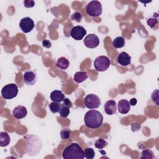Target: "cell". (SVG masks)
Returning <instances> with one entry per match:
<instances>
[{
    "label": "cell",
    "instance_id": "cell-26",
    "mask_svg": "<svg viewBox=\"0 0 159 159\" xmlns=\"http://www.w3.org/2000/svg\"><path fill=\"white\" fill-rule=\"evenodd\" d=\"M82 18H83L82 14L80 12H78V11L75 12L71 16V19L76 22H80L82 20Z\"/></svg>",
    "mask_w": 159,
    "mask_h": 159
},
{
    "label": "cell",
    "instance_id": "cell-24",
    "mask_svg": "<svg viewBox=\"0 0 159 159\" xmlns=\"http://www.w3.org/2000/svg\"><path fill=\"white\" fill-rule=\"evenodd\" d=\"M108 145V142L102 139H98L96 142H94V146L96 148L98 149H102L107 147Z\"/></svg>",
    "mask_w": 159,
    "mask_h": 159
},
{
    "label": "cell",
    "instance_id": "cell-3",
    "mask_svg": "<svg viewBox=\"0 0 159 159\" xmlns=\"http://www.w3.org/2000/svg\"><path fill=\"white\" fill-rule=\"evenodd\" d=\"M102 5L98 1H90L86 7V12L91 17H98L102 13Z\"/></svg>",
    "mask_w": 159,
    "mask_h": 159
},
{
    "label": "cell",
    "instance_id": "cell-5",
    "mask_svg": "<svg viewBox=\"0 0 159 159\" xmlns=\"http://www.w3.org/2000/svg\"><path fill=\"white\" fill-rule=\"evenodd\" d=\"M111 65L109 58L106 56H99L94 61V66L98 71H104L107 70Z\"/></svg>",
    "mask_w": 159,
    "mask_h": 159
},
{
    "label": "cell",
    "instance_id": "cell-28",
    "mask_svg": "<svg viewBox=\"0 0 159 159\" xmlns=\"http://www.w3.org/2000/svg\"><path fill=\"white\" fill-rule=\"evenodd\" d=\"M157 22H158V20L154 18H150L147 20V24L151 28H153L154 26L157 24Z\"/></svg>",
    "mask_w": 159,
    "mask_h": 159
},
{
    "label": "cell",
    "instance_id": "cell-18",
    "mask_svg": "<svg viewBox=\"0 0 159 159\" xmlns=\"http://www.w3.org/2000/svg\"><path fill=\"white\" fill-rule=\"evenodd\" d=\"M11 141V138L9 134L5 132H0V146L2 147L7 146Z\"/></svg>",
    "mask_w": 159,
    "mask_h": 159
},
{
    "label": "cell",
    "instance_id": "cell-10",
    "mask_svg": "<svg viewBox=\"0 0 159 159\" xmlns=\"http://www.w3.org/2000/svg\"><path fill=\"white\" fill-rule=\"evenodd\" d=\"M37 79V75L34 70L26 71L24 74V82L28 86L34 85Z\"/></svg>",
    "mask_w": 159,
    "mask_h": 159
},
{
    "label": "cell",
    "instance_id": "cell-4",
    "mask_svg": "<svg viewBox=\"0 0 159 159\" xmlns=\"http://www.w3.org/2000/svg\"><path fill=\"white\" fill-rule=\"evenodd\" d=\"M18 94V88L17 84L11 83L5 85L2 90L1 94L3 98L6 99H11L17 96Z\"/></svg>",
    "mask_w": 159,
    "mask_h": 159
},
{
    "label": "cell",
    "instance_id": "cell-21",
    "mask_svg": "<svg viewBox=\"0 0 159 159\" xmlns=\"http://www.w3.org/2000/svg\"><path fill=\"white\" fill-rule=\"evenodd\" d=\"M59 114L61 117H67L70 113V108L66 106H65L63 104H61L60 110H59Z\"/></svg>",
    "mask_w": 159,
    "mask_h": 159
},
{
    "label": "cell",
    "instance_id": "cell-19",
    "mask_svg": "<svg viewBox=\"0 0 159 159\" xmlns=\"http://www.w3.org/2000/svg\"><path fill=\"white\" fill-rule=\"evenodd\" d=\"M125 40L122 36L116 37L112 41V45L116 48H122L125 45Z\"/></svg>",
    "mask_w": 159,
    "mask_h": 159
},
{
    "label": "cell",
    "instance_id": "cell-30",
    "mask_svg": "<svg viewBox=\"0 0 159 159\" xmlns=\"http://www.w3.org/2000/svg\"><path fill=\"white\" fill-rule=\"evenodd\" d=\"M141 125L137 122H133L131 124V129L132 132H137L140 130Z\"/></svg>",
    "mask_w": 159,
    "mask_h": 159
},
{
    "label": "cell",
    "instance_id": "cell-32",
    "mask_svg": "<svg viewBox=\"0 0 159 159\" xmlns=\"http://www.w3.org/2000/svg\"><path fill=\"white\" fill-rule=\"evenodd\" d=\"M63 104L69 108H71L72 107V102L68 98H65V99L63 101Z\"/></svg>",
    "mask_w": 159,
    "mask_h": 159
},
{
    "label": "cell",
    "instance_id": "cell-17",
    "mask_svg": "<svg viewBox=\"0 0 159 159\" xmlns=\"http://www.w3.org/2000/svg\"><path fill=\"white\" fill-rule=\"evenodd\" d=\"M88 77V73L86 71H78L74 75L73 80L75 82L80 83L85 81Z\"/></svg>",
    "mask_w": 159,
    "mask_h": 159
},
{
    "label": "cell",
    "instance_id": "cell-15",
    "mask_svg": "<svg viewBox=\"0 0 159 159\" xmlns=\"http://www.w3.org/2000/svg\"><path fill=\"white\" fill-rule=\"evenodd\" d=\"M50 99L53 102H61L65 99V95L61 91L54 90L50 93Z\"/></svg>",
    "mask_w": 159,
    "mask_h": 159
},
{
    "label": "cell",
    "instance_id": "cell-23",
    "mask_svg": "<svg viewBox=\"0 0 159 159\" xmlns=\"http://www.w3.org/2000/svg\"><path fill=\"white\" fill-rule=\"evenodd\" d=\"M61 104H60V102H50V103L49 104L48 107H49V109H50V111L52 113L55 114V113L59 112V110H60Z\"/></svg>",
    "mask_w": 159,
    "mask_h": 159
},
{
    "label": "cell",
    "instance_id": "cell-7",
    "mask_svg": "<svg viewBox=\"0 0 159 159\" xmlns=\"http://www.w3.org/2000/svg\"><path fill=\"white\" fill-rule=\"evenodd\" d=\"M35 24L34 20L29 17L22 18L19 22V27L24 33H29L34 28Z\"/></svg>",
    "mask_w": 159,
    "mask_h": 159
},
{
    "label": "cell",
    "instance_id": "cell-25",
    "mask_svg": "<svg viewBox=\"0 0 159 159\" xmlns=\"http://www.w3.org/2000/svg\"><path fill=\"white\" fill-rule=\"evenodd\" d=\"M71 130L69 128H63L60 131V137L62 139H68L70 138Z\"/></svg>",
    "mask_w": 159,
    "mask_h": 159
},
{
    "label": "cell",
    "instance_id": "cell-12",
    "mask_svg": "<svg viewBox=\"0 0 159 159\" xmlns=\"http://www.w3.org/2000/svg\"><path fill=\"white\" fill-rule=\"evenodd\" d=\"M27 114V111L26 107L22 105L17 106L12 111L13 116L17 119L24 118L25 117H26Z\"/></svg>",
    "mask_w": 159,
    "mask_h": 159
},
{
    "label": "cell",
    "instance_id": "cell-9",
    "mask_svg": "<svg viewBox=\"0 0 159 159\" xmlns=\"http://www.w3.org/2000/svg\"><path fill=\"white\" fill-rule=\"evenodd\" d=\"M83 42L86 47L89 48H94L99 45V39L96 35L91 34L88 35L84 38Z\"/></svg>",
    "mask_w": 159,
    "mask_h": 159
},
{
    "label": "cell",
    "instance_id": "cell-20",
    "mask_svg": "<svg viewBox=\"0 0 159 159\" xmlns=\"http://www.w3.org/2000/svg\"><path fill=\"white\" fill-rule=\"evenodd\" d=\"M153 158H155V155L151 150L145 149L142 152L141 159H152Z\"/></svg>",
    "mask_w": 159,
    "mask_h": 159
},
{
    "label": "cell",
    "instance_id": "cell-27",
    "mask_svg": "<svg viewBox=\"0 0 159 159\" xmlns=\"http://www.w3.org/2000/svg\"><path fill=\"white\" fill-rule=\"evenodd\" d=\"M152 100L153 102L156 104V105L158 106V89H157L153 91L151 95Z\"/></svg>",
    "mask_w": 159,
    "mask_h": 159
},
{
    "label": "cell",
    "instance_id": "cell-31",
    "mask_svg": "<svg viewBox=\"0 0 159 159\" xmlns=\"http://www.w3.org/2000/svg\"><path fill=\"white\" fill-rule=\"evenodd\" d=\"M42 46L45 48H49L52 47V43L50 40H47V39H45L42 41Z\"/></svg>",
    "mask_w": 159,
    "mask_h": 159
},
{
    "label": "cell",
    "instance_id": "cell-6",
    "mask_svg": "<svg viewBox=\"0 0 159 159\" xmlns=\"http://www.w3.org/2000/svg\"><path fill=\"white\" fill-rule=\"evenodd\" d=\"M85 106L90 109H96L101 105L100 98L94 94H88L84 99Z\"/></svg>",
    "mask_w": 159,
    "mask_h": 159
},
{
    "label": "cell",
    "instance_id": "cell-8",
    "mask_svg": "<svg viewBox=\"0 0 159 159\" xmlns=\"http://www.w3.org/2000/svg\"><path fill=\"white\" fill-rule=\"evenodd\" d=\"M86 35V30L81 25L73 27L70 31V36L76 40H81Z\"/></svg>",
    "mask_w": 159,
    "mask_h": 159
},
{
    "label": "cell",
    "instance_id": "cell-14",
    "mask_svg": "<svg viewBox=\"0 0 159 159\" xmlns=\"http://www.w3.org/2000/svg\"><path fill=\"white\" fill-rule=\"evenodd\" d=\"M117 108L120 114H125L128 113L130 109V105L129 101L125 99L120 100L117 104Z\"/></svg>",
    "mask_w": 159,
    "mask_h": 159
},
{
    "label": "cell",
    "instance_id": "cell-29",
    "mask_svg": "<svg viewBox=\"0 0 159 159\" xmlns=\"http://www.w3.org/2000/svg\"><path fill=\"white\" fill-rule=\"evenodd\" d=\"M24 6L27 8H31L35 6V2L32 0H26L24 1Z\"/></svg>",
    "mask_w": 159,
    "mask_h": 159
},
{
    "label": "cell",
    "instance_id": "cell-1",
    "mask_svg": "<svg viewBox=\"0 0 159 159\" xmlns=\"http://www.w3.org/2000/svg\"><path fill=\"white\" fill-rule=\"evenodd\" d=\"M84 121L87 127L95 129L101 126L103 122V116L99 111L91 109L85 114Z\"/></svg>",
    "mask_w": 159,
    "mask_h": 159
},
{
    "label": "cell",
    "instance_id": "cell-16",
    "mask_svg": "<svg viewBox=\"0 0 159 159\" xmlns=\"http://www.w3.org/2000/svg\"><path fill=\"white\" fill-rule=\"evenodd\" d=\"M69 65H70V62H69L68 60L66 58H65V57H60L57 60V63H56L57 67L61 70H66L68 68Z\"/></svg>",
    "mask_w": 159,
    "mask_h": 159
},
{
    "label": "cell",
    "instance_id": "cell-22",
    "mask_svg": "<svg viewBox=\"0 0 159 159\" xmlns=\"http://www.w3.org/2000/svg\"><path fill=\"white\" fill-rule=\"evenodd\" d=\"M84 157L86 159H93L95 157V152L93 148L88 147L84 150Z\"/></svg>",
    "mask_w": 159,
    "mask_h": 159
},
{
    "label": "cell",
    "instance_id": "cell-11",
    "mask_svg": "<svg viewBox=\"0 0 159 159\" xmlns=\"http://www.w3.org/2000/svg\"><path fill=\"white\" fill-rule=\"evenodd\" d=\"M131 57L125 52H120L117 58V63L122 66H126L131 63Z\"/></svg>",
    "mask_w": 159,
    "mask_h": 159
},
{
    "label": "cell",
    "instance_id": "cell-13",
    "mask_svg": "<svg viewBox=\"0 0 159 159\" xmlns=\"http://www.w3.org/2000/svg\"><path fill=\"white\" fill-rule=\"evenodd\" d=\"M105 112L108 115H113L116 114L117 106L116 102L114 100H109L106 102L104 106Z\"/></svg>",
    "mask_w": 159,
    "mask_h": 159
},
{
    "label": "cell",
    "instance_id": "cell-33",
    "mask_svg": "<svg viewBox=\"0 0 159 159\" xmlns=\"http://www.w3.org/2000/svg\"><path fill=\"white\" fill-rule=\"evenodd\" d=\"M137 100L136 99V98H132L129 101L130 106H135L137 104Z\"/></svg>",
    "mask_w": 159,
    "mask_h": 159
},
{
    "label": "cell",
    "instance_id": "cell-2",
    "mask_svg": "<svg viewBox=\"0 0 159 159\" xmlns=\"http://www.w3.org/2000/svg\"><path fill=\"white\" fill-rule=\"evenodd\" d=\"M64 159H83L84 150L77 143H72L66 147L62 153Z\"/></svg>",
    "mask_w": 159,
    "mask_h": 159
}]
</instances>
